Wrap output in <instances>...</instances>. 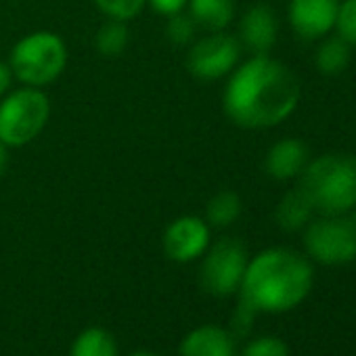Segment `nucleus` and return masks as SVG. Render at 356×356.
<instances>
[{
    "mask_svg": "<svg viewBox=\"0 0 356 356\" xmlns=\"http://www.w3.org/2000/svg\"><path fill=\"white\" fill-rule=\"evenodd\" d=\"M222 107L241 128H270L287 120L300 103V80L281 61L254 55L229 74Z\"/></svg>",
    "mask_w": 356,
    "mask_h": 356,
    "instance_id": "obj_1",
    "label": "nucleus"
},
{
    "mask_svg": "<svg viewBox=\"0 0 356 356\" xmlns=\"http://www.w3.org/2000/svg\"><path fill=\"white\" fill-rule=\"evenodd\" d=\"M314 285V270L306 256L287 250L270 248L248 262L239 302L256 314H281L298 308Z\"/></svg>",
    "mask_w": 356,
    "mask_h": 356,
    "instance_id": "obj_2",
    "label": "nucleus"
},
{
    "mask_svg": "<svg viewBox=\"0 0 356 356\" xmlns=\"http://www.w3.org/2000/svg\"><path fill=\"white\" fill-rule=\"evenodd\" d=\"M300 189L310 197L316 212L341 216L356 208V157L327 153L306 163Z\"/></svg>",
    "mask_w": 356,
    "mask_h": 356,
    "instance_id": "obj_3",
    "label": "nucleus"
},
{
    "mask_svg": "<svg viewBox=\"0 0 356 356\" xmlns=\"http://www.w3.org/2000/svg\"><path fill=\"white\" fill-rule=\"evenodd\" d=\"M67 65V47L55 32H32L24 36L11 51L13 76L34 88L53 84Z\"/></svg>",
    "mask_w": 356,
    "mask_h": 356,
    "instance_id": "obj_4",
    "label": "nucleus"
},
{
    "mask_svg": "<svg viewBox=\"0 0 356 356\" xmlns=\"http://www.w3.org/2000/svg\"><path fill=\"white\" fill-rule=\"evenodd\" d=\"M51 115L49 97L34 86L9 92L0 101V143L24 147L40 136Z\"/></svg>",
    "mask_w": 356,
    "mask_h": 356,
    "instance_id": "obj_5",
    "label": "nucleus"
},
{
    "mask_svg": "<svg viewBox=\"0 0 356 356\" xmlns=\"http://www.w3.org/2000/svg\"><path fill=\"white\" fill-rule=\"evenodd\" d=\"M250 256L245 245L235 237H222L206 250L200 268L202 287L214 298H227L239 291Z\"/></svg>",
    "mask_w": 356,
    "mask_h": 356,
    "instance_id": "obj_6",
    "label": "nucleus"
},
{
    "mask_svg": "<svg viewBox=\"0 0 356 356\" xmlns=\"http://www.w3.org/2000/svg\"><path fill=\"white\" fill-rule=\"evenodd\" d=\"M306 254L325 266H341L356 260V225L350 218L325 216L310 220L304 231Z\"/></svg>",
    "mask_w": 356,
    "mask_h": 356,
    "instance_id": "obj_7",
    "label": "nucleus"
},
{
    "mask_svg": "<svg viewBox=\"0 0 356 356\" xmlns=\"http://www.w3.org/2000/svg\"><path fill=\"white\" fill-rule=\"evenodd\" d=\"M241 57V44L235 36L225 32H210V36L197 40L187 55V70L197 80H220L229 76Z\"/></svg>",
    "mask_w": 356,
    "mask_h": 356,
    "instance_id": "obj_8",
    "label": "nucleus"
},
{
    "mask_svg": "<svg viewBox=\"0 0 356 356\" xmlns=\"http://www.w3.org/2000/svg\"><path fill=\"white\" fill-rule=\"evenodd\" d=\"M210 248V227L200 216L176 218L163 233V252L174 262H193Z\"/></svg>",
    "mask_w": 356,
    "mask_h": 356,
    "instance_id": "obj_9",
    "label": "nucleus"
},
{
    "mask_svg": "<svg viewBox=\"0 0 356 356\" xmlns=\"http://www.w3.org/2000/svg\"><path fill=\"white\" fill-rule=\"evenodd\" d=\"M339 0H291L289 24L304 40H316L335 28Z\"/></svg>",
    "mask_w": 356,
    "mask_h": 356,
    "instance_id": "obj_10",
    "label": "nucleus"
},
{
    "mask_svg": "<svg viewBox=\"0 0 356 356\" xmlns=\"http://www.w3.org/2000/svg\"><path fill=\"white\" fill-rule=\"evenodd\" d=\"M277 15L264 3L254 5L239 24V44L245 47L252 55H268L277 42Z\"/></svg>",
    "mask_w": 356,
    "mask_h": 356,
    "instance_id": "obj_11",
    "label": "nucleus"
},
{
    "mask_svg": "<svg viewBox=\"0 0 356 356\" xmlns=\"http://www.w3.org/2000/svg\"><path fill=\"white\" fill-rule=\"evenodd\" d=\"M308 163V149L298 138H283L268 149L266 155V172L277 181H289L304 172Z\"/></svg>",
    "mask_w": 356,
    "mask_h": 356,
    "instance_id": "obj_12",
    "label": "nucleus"
},
{
    "mask_svg": "<svg viewBox=\"0 0 356 356\" xmlns=\"http://www.w3.org/2000/svg\"><path fill=\"white\" fill-rule=\"evenodd\" d=\"M181 356H235V337L218 325L197 327L183 339Z\"/></svg>",
    "mask_w": 356,
    "mask_h": 356,
    "instance_id": "obj_13",
    "label": "nucleus"
},
{
    "mask_svg": "<svg viewBox=\"0 0 356 356\" xmlns=\"http://www.w3.org/2000/svg\"><path fill=\"white\" fill-rule=\"evenodd\" d=\"M314 212L316 210H314L310 197L298 187L283 195V200L279 202V206L275 210V220L283 231L296 233L300 229H306V225L312 220Z\"/></svg>",
    "mask_w": 356,
    "mask_h": 356,
    "instance_id": "obj_14",
    "label": "nucleus"
},
{
    "mask_svg": "<svg viewBox=\"0 0 356 356\" xmlns=\"http://www.w3.org/2000/svg\"><path fill=\"white\" fill-rule=\"evenodd\" d=\"M189 15L208 32H222L235 17L233 0H189Z\"/></svg>",
    "mask_w": 356,
    "mask_h": 356,
    "instance_id": "obj_15",
    "label": "nucleus"
},
{
    "mask_svg": "<svg viewBox=\"0 0 356 356\" xmlns=\"http://www.w3.org/2000/svg\"><path fill=\"white\" fill-rule=\"evenodd\" d=\"M350 57H352V47L343 38L331 36L316 51V67L323 76H337L348 67Z\"/></svg>",
    "mask_w": 356,
    "mask_h": 356,
    "instance_id": "obj_16",
    "label": "nucleus"
},
{
    "mask_svg": "<svg viewBox=\"0 0 356 356\" xmlns=\"http://www.w3.org/2000/svg\"><path fill=\"white\" fill-rule=\"evenodd\" d=\"M72 356H118V348L105 329L92 327L78 335L72 348Z\"/></svg>",
    "mask_w": 356,
    "mask_h": 356,
    "instance_id": "obj_17",
    "label": "nucleus"
},
{
    "mask_svg": "<svg viewBox=\"0 0 356 356\" xmlns=\"http://www.w3.org/2000/svg\"><path fill=\"white\" fill-rule=\"evenodd\" d=\"M239 216H241V200L233 191H222L208 202L206 218L212 227L218 229L231 227Z\"/></svg>",
    "mask_w": 356,
    "mask_h": 356,
    "instance_id": "obj_18",
    "label": "nucleus"
},
{
    "mask_svg": "<svg viewBox=\"0 0 356 356\" xmlns=\"http://www.w3.org/2000/svg\"><path fill=\"white\" fill-rule=\"evenodd\" d=\"M95 47L103 57H120L128 47L126 22H118V19L105 22L95 36Z\"/></svg>",
    "mask_w": 356,
    "mask_h": 356,
    "instance_id": "obj_19",
    "label": "nucleus"
},
{
    "mask_svg": "<svg viewBox=\"0 0 356 356\" xmlns=\"http://www.w3.org/2000/svg\"><path fill=\"white\" fill-rule=\"evenodd\" d=\"M92 3L109 19L128 22V19H134L143 11L147 0H92Z\"/></svg>",
    "mask_w": 356,
    "mask_h": 356,
    "instance_id": "obj_20",
    "label": "nucleus"
},
{
    "mask_svg": "<svg viewBox=\"0 0 356 356\" xmlns=\"http://www.w3.org/2000/svg\"><path fill=\"white\" fill-rule=\"evenodd\" d=\"M241 356H289V348L281 337L260 335L243 348Z\"/></svg>",
    "mask_w": 356,
    "mask_h": 356,
    "instance_id": "obj_21",
    "label": "nucleus"
},
{
    "mask_svg": "<svg viewBox=\"0 0 356 356\" xmlns=\"http://www.w3.org/2000/svg\"><path fill=\"white\" fill-rule=\"evenodd\" d=\"M195 30H197V26H195V22H193V17L187 13H176V15H170L168 17V26H165V34H168V38L172 40V42H176V44H187V42H191L193 40V36H195Z\"/></svg>",
    "mask_w": 356,
    "mask_h": 356,
    "instance_id": "obj_22",
    "label": "nucleus"
},
{
    "mask_svg": "<svg viewBox=\"0 0 356 356\" xmlns=\"http://www.w3.org/2000/svg\"><path fill=\"white\" fill-rule=\"evenodd\" d=\"M337 36L343 38L352 49H356V0H346L339 3L337 19H335Z\"/></svg>",
    "mask_w": 356,
    "mask_h": 356,
    "instance_id": "obj_23",
    "label": "nucleus"
},
{
    "mask_svg": "<svg viewBox=\"0 0 356 356\" xmlns=\"http://www.w3.org/2000/svg\"><path fill=\"white\" fill-rule=\"evenodd\" d=\"M254 316H256V312L250 306H245L243 302H239V306L235 310V316H233V331L237 335H245L252 329Z\"/></svg>",
    "mask_w": 356,
    "mask_h": 356,
    "instance_id": "obj_24",
    "label": "nucleus"
},
{
    "mask_svg": "<svg viewBox=\"0 0 356 356\" xmlns=\"http://www.w3.org/2000/svg\"><path fill=\"white\" fill-rule=\"evenodd\" d=\"M147 5H151L153 11H157L159 15H176L185 11V7L189 5V0H147Z\"/></svg>",
    "mask_w": 356,
    "mask_h": 356,
    "instance_id": "obj_25",
    "label": "nucleus"
},
{
    "mask_svg": "<svg viewBox=\"0 0 356 356\" xmlns=\"http://www.w3.org/2000/svg\"><path fill=\"white\" fill-rule=\"evenodd\" d=\"M11 82H13V70H11V65L0 61V99H3L9 92Z\"/></svg>",
    "mask_w": 356,
    "mask_h": 356,
    "instance_id": "obj_26",
    "label": "nucleus"
},
{
    "mask_svg": "<svg viewBox=\"0 0 356 356\" xmlns=\"http://www.w3.org/2000/svg\"><path fill=\"white\" fill-rule=\"evenodd\" d=\"M7 168H9V147L5 143H0V178L5 176Z\"/></svg>",
    "mask_w": 356,
    "mask_h": 356,
    "instance_id": "obj_27",
    "label": "nucleus"
},
{
    "mask_svg": "<svg viewBox=\"0 0 356 356\" xmlns=\"http://www.w3.org/2000/svg\"><path fill=\"white\" fill-rule=\"evenodd\" d=\"M132 356H155V354H147V352H138V354H132Z\"/></svg>",
    "mask_w": 356,
    "mask_h": 356,
    "instance_id": "obj_28",
    "label": "nucleus"
}]
</instances>
